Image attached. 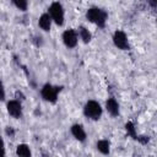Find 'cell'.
<instances>
[{
    "label": "cell",
    "mask_w": 157,
    "mask_h": 157,
    "mask_svg": "<svg viewBox=\"0 0 157 157\" xmlns=\"http://www.w3.org/2000/svg\"><path fill=\"white\" fill-rule=\"evenodd\" d=\"M86 16H87V18H88L92 23L97 25L98 27H104L105 21H107V17H108V13H107L104 10H102V9L91 7V9H88Z\"/></svg>",
    "instance_id": "6da1fadb"
},
{
    "label": "cell",
    "mask_w": 157,
    "mask_h": 157,
    "mask_svg": "<svg viewBox=\"0 0 157 157\" xmlns=\"http://www.w3.org/2000/svg\"><path fill=\"white\" fill-rule=\"evenodd\" d=\"M83 113L87 118L92 119V120H98L102 115V108H101V104L96 101H88L86 104H85V108H83Z\"/></svg>",
    "instance_id": "7a4b0ae2"
},
{
    "label": "cell",
    "mask_w": 157,
    "mask_h": 157,
    "mask_svg": "<svg viewBox=\"0 0 157 157\" xmlns=\"http://www.w3.org/2000/svg\"><path fill=\"white\" fill-rule=\"evenodd\" d=\"M49 16L58 26L64 25V9L60 2L55 1L49 6Z\"/></svg>",
    "instance_id": "3957f363"
},
{
    "label": "cell",
    "mask_w": 157,
    "mask_h": 157,
    "mask_svg": "<svg viewBox=\"0 0 157 157\" xmlns=\"http://www.w3.org/2000/svg\"><path fill=\"white\" fill-rule=\"evenodd\" d=\"M63 87H58V86H52L50 83H47L43 86L40 93H42V97L48 101V102H52V103H55L56 102V98H58V93L61 91Z\"/></svg>",
    "instance_id": "277c9868"
},
{
    "label": "cell",
    "mask_w": 157,
    "mask_h": 157,
    "mask_svg": "<svg viewBox=\"0 0 157 157\" xmlns=\"http://www.w3.org/2000/svg\"><path fill=\"white\" fill-rule=\"evenodd\" d=\"M113 42H114V45L118 47L121 50H128L129 49V42H128V38H126V34L123 31H117L114 33Z\"/></svg>",
    "instance_id": "5b68a950"
},
{
    "label": "cell",
    "mask_w": 157,
    "mask_h": 157,
    "mask_svg": "<svg viewBox=\"0 0 157 157\" xmlns=\"http://www.w3.org/2000/svg\"><path fill=\"white\" fill-rule=\"evenodd\" d=\"M63 40H64V44L67 47V48H74L76 47L77 44V34L74 29H66L63 34Z\"/></svg>",
    "instance_id": "8992f818"
},
{
    "label": "cell",
    "mask_w": 157,
    "mask_h": 157,
    "mask_svg": "<svg viewBox=\"0 0 157 157\" xmlns=\"http://www.w3.org/2000/svg\"><path fill=\"white\" fill-rule=\"evenodd\" d=\"M7 112H9V114H10L12 118H15V119L20 118V117L22 115V107H21V103H20L17 99L10 101V102L7 103Z\"/></svg>",
    "instance_id": "52a82bcc"
},
{
    "label": "cell",
    "mask_w": 157,
    "mask_h": 157,
    "mask_svg": "<svg viewBox=\"0 0 157 157\" xmlns=\"http://www.w3.org/2000/svg\"><path fill=\"white\" fill-rule=\"evenodd\" d=\"M105 108H107L108 113H109L112 117L119 115V104H118V102H117L114 98H109V99L105 102Z\"/></svg>",
    "instance_id": "ba28073f"
},
{
    "label": "cell",
    "mask_w": 157,
    "mask_h": 157,
    "mask_svg": "<svg viewBox=\"0 0 157 157\" xmlns=\"http://www.w3.org/2000/svg\"><path fill=\"white\" fill-rule=\"evenodd\" d=\"M71 134L78 141H85L86 140V132H85L83 128L81 125H78V124H75V125L71 126Z\"/></svg>",
    "instance_id": "9c48e42d"
},
{
    "label": "cell",
    "mask_w": 157,
    "mask_h": 157,
    "mask_svg": "<svg viewBox=\"0 0 157 157\" xmlns=\"http://www.w3.org/2000/svg\"><path fill=\"white\" fill-rule=\"evenodd\" d=\"M38 23H39V27H40L43 31L48 32V31H50V27H52V17L49 16V13H43V15L39 17Z\"/></svg>",
    "instance_id": "30bf717a"
},
{
    "label": "cell",
    "mask_w": 157,
    "mask_h": 157,
    "mask_svg": "<svg viewBox=\"0 0 157 157\" xmlns=\"http://www.w3.org/2000/svg\"><path fill=\"white\" fill-rule=\"evenodd\" d=\"M97 148L103 155H108L109 153V150H110V144H109L108 140H99L97 142Z\"/></svg>",
    "instance_id": "8fae6325"
},
{
    "label": "cell",
    "mask_w": 157,
    "mask_h": 157,
    "mask_svg": "<svg viewBox=\"0 0 157 157\" xmlns=\"http://www.w3.org/2000/svg\"><path fill=\"white\" fill-rule=\"evenodd\" d=\"M16 153L17 156H22V157H29L31 156V150L26 144H21L17 146L16 148Z\"/></svg>",
    "instance_id": "7c38bea8"
},
{
    "label": "cell",
    "mask_w": 157,
    "mask_h": 157,
    "mask_svg": "<svg viewBox=\"0 0 157 157\" xmlns=\"http://www.w3.org/2000/svg\"><path fill=\"white\" fill-rule=\"evenodd\" d=\"M78 32H80V37L83 40V43H90V40H91V33L88 32V29L85 28V27H80L78 28Z\"/></svg>",
    "instance_id": "4fadbf2b"
},
{
    "label": "cell",
    "mask_w": 157,
    "mask_h": 157,
    "mask_svg": "<svg viewBox=\"0 0 157 157\" xmlns=\"http://www.w3.org/2000/svg\"><path fill=\"white\" fill-rule=\"evenodd\" d=\"M125 130H126V132H128V135L129 136H131L132 139H135L136 140V131H135V126H134V124L131 123V121H128L126 124H125Z\"/></svg>",
    "instance_id": "5bb4252c"
},
{
    "label": "cell",
    "mask_w": 157,
    "mask_h": 157,
    "mask_svg": "<svg viewBox=\"0 0 157 157\" xmlns=\"http://www.w3.org/2000/svg\"><path fill=\"white\" fill-rule=\"evenodd\" d=\"M12 2L16 5V7L21 11H26L28 6V0H12Z\"/></svg>",
    "instance_id": "9a60e30c"
},
{
    "label": "cell",
    "mask_w": 157,
    "mask_h": 157,
    "mask_svg": "<svg viewBox=\"0 0 157 157\" xmlns=\"http://www.w3.org/2000/svg\"><path fill=\"white\" fill-rule=\"evenodd\" d=\"M136 140H137L140 144L146 145V144L150 141V137H148V136H144V135H141V136H136Z\"/></svg>",
    "instance_id": "2e32d148"
},
{
    "label": "cell",
    "mask_w": 157,
    "mask_h": 157,
    "mask_svg": "<svg viewBox=\"0 0 157 157\" xmlns=\"http://www.w3.org/2000/svg\"><path fill=\"white\" fill-rule=\"evenodd\" d=\"M4 99H5V90H4L2 82L0 81V101H4Z\"/></svg>",
    "instance_id": "e0dca14e"
},
{
    "label": "cell",
    "mask_w": 157,
    "mask_h": 157,
    "mask_svg": "<svg viewBox=\"0 0 157 157\" xmlns=\"http://www.w3.org/2000/svg\"><path fill=\"white\" fill-rule=\"evenodd\" d=\"M5 156V148H4V141L0 139V157Z\"/></svg>",
    "instance_id": "ac0fdd59"
},
{
    "label": "cell",
    "mask_w": 157,
    "mask_h": 157,
    "mask_svg": "<svg viewBox=\"0 0 157 157\" xmlns=\"http://www.w3.org/2000/svg\"><path fill=\"white\" fill-rule=\"evenodd\" d=\"M6 134H7L9 136L13 137V135H15V131H13V129H12L11 126H7V128H6Z\"/></svg>",
    "instance_id": "d6986e66"
},
{
    "label": "cell",
    "mask_w": 157,
    "mask_h": 157,
    "mask_svg": "<svg viewBox=\"0 0 157 157\" xmlns=\"http://www.w3.org/2000/svg\"><path fill=\"white\" fill-rule=\"evenodd\" d=\"M33 42H34V44L38 47V45H42V37H36L34 39H33Z\"/></svg>",
    "instance_id": "ffe728a7"
},
{
    "label": "cell",
    "mask_w": 157,
    "mask_h": 157,
    "mask_svg": "<svg viewBox=\"0 0 157 157\" xmlns=\"http://www.w3.org/2000/svg\"><path fill=\"white\" fill-rule=\"evenodd\" d=\"M147 2H148V4H150V6H151V7H153V9L157 6V0H147Z\"/></svg>",
    "instance_id": "44dd1931"
},
{
    "label": "cell",
    "mask_w": 157,
    "mask_h": 157,
    "mask_svg": "<svg viewBox=\"0 0 157 157\" xmlns=\"http://www.w3.org/2000/svg\"><path fill=\"white\" fill-rule=\"evenodd\" d=\"M16 98H17V99H25V96H23L22 92L17 91V92H16Z\"/></svg>",
    "instance_id": "7402d4cb"
}]
</instances>
